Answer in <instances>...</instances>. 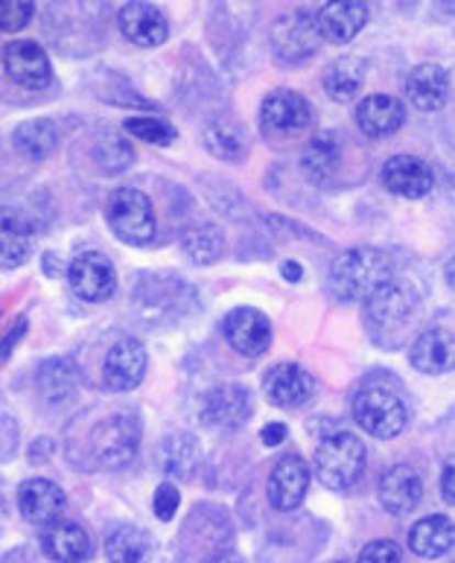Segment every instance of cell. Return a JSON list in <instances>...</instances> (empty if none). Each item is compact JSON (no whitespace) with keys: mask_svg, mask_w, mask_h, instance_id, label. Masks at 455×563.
<instances>
[{"mask_svg":"<svg viewBox=\"0 0 455 563\" xmlns=\"http://www.w3.org/2000/svg\"><path fill=\"white\" fill-rule=\"evenodd\" d=\"M418 303H421V295L412 286V280L391 278L363 307L368 336L382 347H400L409 328H412Z\"/></svg>","mask_w":455,"mask_h":563,"instance_id":"6da1fadb","label":"cell"},{"mask_svg":"<svg viewBox=\"0 0 455 563\" xmlns=\"http://www.w3.org/2000/svg\"><path fill=\"white\" fill-rule=\"evenodd\" d=\"M395 278L391 254L374 245H359L342 252L330 266L328 286L339 301H368L377 289Z\"/></svg>","mask_w":455,"mask_h":563,"instance_id":"7a4b0ae2","label":"cell"},{"mask_svg":"<svg viewBox=\"0 0 455 563\" xmlns=\"http://www.w3.org/2000/svg\"><path fill=\"white\" fill-rule=\"evenodd\" d=\"M365 459H368V450H365L363 438L342 429L321 441L315 459H312V473L328 490L345 494L363 479Z\"/></svg>","mask_w":455,"mask_h":563,"instance_id":"3957f363","label":"cell"},{"mask_svg":"<svg viewBox=\"0 0 455 563\" xmlns=\"http://www.w3.org/2000/svg\"><path fill=\"white\" fill-rule=\"evenodd\" d=\"M351 412H354V423L363 432H368L371 438L379 441H388V438H397L409 423V409H406V400L397 395L395 388L388 383H365L359 391L354 395V404H351Z\"/></svg>","mask_w":455,"mask_h":563,"instance_id":"277c9868","label":"cell"},{"mask_svg":"<svg viewBox=\"0 0 455 563\" xmlns=\"http://www.w3.org/2000/svg\"><path fill=\"white\" fill-rule=\"evenodd\" d=\"M312 120H315V111H312L310 100L289 88L271 91L260 106L263 135L275 146H289V143L301 141L312 129Z\"/></svg>","mask_w":455,"mask_h":563,"instance_id":"5b68a950","label":"cell"},{"mask_svg":"<svg viewBox=\"0 0 455 563\" xmlns=\"http://www.w3.org/2000/svg\"><path fill=\"white\" fill-rule=\"evenodd\" d=\"M111 231L126 245H146L155 236V208L137 187H118L106 208Z\"/></svg>","mask_w":455,"mask_h":563,"instance_id":"8992f818","label":"cell"},{"mask_svg":"<svg viewBox=\"0 0 455 563\" xmlns=\"http://www.w3.org/2000/svg\"><path fill=\"white\" fill-rule=\"evenodd\" d=\"M137 446H141V423L135 415H111L91 432L93 462L111 471L135 462Z\"/></svg>","mask_w":455,"mask_h":563,"instance_id":"52a82bcc","label":"cell"},{"mask_svg":"<svg viewBox=\"0 0 455 563\" xmlns=\"http://www.w3.org/2000/svg\"><path fill=\"white\" fill-rule=\"evenodd\" d=\"M269 42L275 59L284 62V65H301L310 56H315V51H319L324 38H321L319 24H315L312 12H307V9H292V12H287V15H280L275 21Z\"/></svg>","mask_w":455,"mask_h":563,"instance_id":"ba28073f","label":"cell"},{"mask_svg":"<svg viewBox=\"0 0 455 563\" xmlns=\"http://www.w3.org/2000/svg\"><path fill=\"white\" fill-rule=\"evenodd\" d=\"M409 362L414 371L439 377L455 368V316L423 328L409 347Z\"/></svg>","mask_w":455,"mask_h":563,"instance_id":"9c48e42d","label":"cell"},{"mask_svg":"<svg viewBox=\"0 0 455 563\" xmlns=\"http://www.w3.org/2000/svg\"><path fill=\"white\" fill-rule=\"evenodd\" d=\"M222 336L236 353L257 360L271 347V321L260 310L236 307L222 319Z\"/></svg>","mask_w":455,"mask_h":563,"instance_id":"30bf717a","label":"cell"},{"mask_svg":"<svg viewBox=\"0 0 455 563\" xmlns=\"http://www.w3.org/2000/svg\"><path fill=\"white\" fill-rule=\"evenodd\" d=\"M70 289H74L82 301L102 303L109 301L114 289H118V272L111 261L100 252L79 254L68 269Z\"/></svg>","mask_w":455,"mask_h":563,"instance_id":"8fae6325","label":"cell"},{"mask_svg":"<svg viewBox=\"0 0 455 563\" xmlns=\"http://www.w3.org/2000/svg\"><path fill=\"white\" fill-rule=\"evenodd\" d=\"M263 391H266V400L271 406L296 412L315 397V379H312L310 371L296 365V362H280L263 379Z\"/></svg>","mask_w":455,"mask_h":563,"instance_id":"7c38bea8","label":"cell"},{"mask_svg":"<svg viewBox=\"0 0 455 563\" xmlns=\"http://www.w3.org/2000/svg\"><path fill=\"white\" fill-rule=\"evenodd\" d=\"M310 464L303 462L301 455L289 453L284 455L269 473L266 482V494L275 511H296L303 503V496L310 490Z\"/></svg>","mask_w":455,"mask_h":563,"instance_id":"4fadbf2b","label":"cell"},{"mask_svg":"<svg viewBox=\"0 0 455 563\" xmlns=\"http://www.w3.org/2000/svg\"><path fill=\"white\" fill-rule=\"evenodd\" d=\"M146 347L141 339H120L118 345L106 353L102 362V383L111 391H132L141 386V379L146 374Z\"/></svg>","mask_w":455,"mask_h":563,"instance_id":"5bb4252c","label":"cell"},{"mask_svg":"<svg viewBox=\"0 0 455 563\" xmlns=\"http://www.w3.org/2000/svg\"><path fill=\"white\" fill-rule=\"evenodd\" d=\"M382 185H386L388 194L400 196V199H423V196L432 194L435 187V176H432V167L426 161H421L418 155H395L382 164Z\"/></svg>","mask_w":455,"mask_h":563,"instance_id":"9a60e30c","label":"cell"},{"mask_svg":"<svg viewBox=\"0 0 455 563\" xmlns=\"http://www.w3.org/2000/svg\"><path fill=\"white\" fill-rule=\"evenodd\" d=\"M252 391L236 383L211 388L202 400V421L217 429H240L252 418Z\"/></svg>","mask_w":455,"mask_h":563,"instance_id":"2e32d148","label":"cell"},{"mask_svg":"<svg viewBox=\"0 0 455 563\" xmlns=\"http://www.w3.org/2000/svg\"><path fill=\"white\" fill-rule=\"evenodd\" d=\"M371 9L363 0H333L315 12V24L324 42L330 44H347L354 42L356 35L363 33V26L368 24Z\"/></svg>","mask_w":455,"mask_h":563,"instance_id":"e0dca14e","label":"cell"},{"mask_svg":"<svg viewBox=\"0 0 455 563\" xmlns=\"http://www.w3.org/2000/svg\"><path fill=\"white\" fill-rule=\"evenodd\" d=\"M3 68L9 79L30 91H42L53 82V68L47 53L35 42H12L3 53Z\"/></svg>","mask_w":455,"mask_h":563,"instance_id":"ac0fdd59","label":"cell"},{"mask_svg":"<svg viewBox=\"0 0 455 563\" xmlns=\"http://www.w3.org/2000/svg\"><path fill=\"white\" fill-rule=\"evenodd\" d=\"M377 494L379 505H382L388 514H395V517L414 511L423 496L421 473L414 471L412 464H391V467L379 476Z\"/></svg>","mask_w":455,"mask_h":563,"instance_id":"d6986e66","label":"cell"},{"mask_svg":"<svg viewBox=\"0 0 455 563\" xmlns=\"http://www.w3.org/2000/svg\"><path fill=\"white\" fill-rule=\"evenodd\" d=\"M65 490L51 479H26L18 488V511L35 526H53L65 514Z\"/></svg>","mask_w":455,"mask_h":563,"instance_id":"ffe728a7","label":"cell"},{"mask_svg":"<svg viewBox=\"0 0 455 563\" xmlns=\"http://www.w3.org/2000/svg\"><path fill=\"white\" fill-rule=\"evenodd\" d=\"M118 24L129 42L137 47H160L169 38V21L158 7L152 3H126L120 9Z\"/></svg>","mask_w":455,"mask_h":563,"instance_id":"44dd1931","label":"cell"},{"mask_svg":"<svg viewBox=\"0 0 455 563\" xmlns=\"http://www.w3.org/2000/svg\"><path fill=\"white\" fill-rule=\"evenodd\" d=\"M406 97L418 111H441L450 100V74L441 65H418L412 74L406 76Z\"/></svg>","mask_w":455,"mask_h":563,"instance_id":"7402d4cb","label":"cell"},{"mask_svg":"<svg viewBox=\"0 0 455 563\" xmlns=\"http://www.w3.org/2000/svg\"><path fill=\"white\" fill-rule=\"evenodd\" d=\"M42 549L56 563H82L91 558L93 543L79 522L59 520L42 531Z\"/></svg>","mask_w":455,"mask_h":563,"instance_id":"603a6c76","label":"cell"},{"mask_svg":"<svg viewBox=\"0 0 455 563\" xmlns=\"http://www.w3.org/2000/svg\"><path fill=\"white\" fill-rule=\"evenodd\" d=\"M406 109L403 102L391 93H371L363 97L356 106V126L368 137H388L403 126Z\"/></svg>","mask_w":455,"mask_h":563,"instance_id":"cb8c5ba5","label":"cell"},{"mask_svg":"<svg viewBox=\"0 0 455 563\" xmlns=\"http://www.w3.org/2000/svg\"><path fill=\"white\" fill-rule=\"evenodd\" d=\"M455 547V522L441 514H430L409 529V549L418 558H444Z\"/></svg>","mask_w":455,"mask_h":563,"instance_id":"d4e9b609","label":"cell"},{"mask_svg":"<svg viewBox=\"0 0 455 563\" xmlns=\"http://www.w3.org/2000/svg\"><path fill=\"white\" fill-rule=\"evenodd\" d=\"M365 76H368V62L359 56H339L336 62L328 65L321 85L333 102H351L363 91Z\"/></svg>","mask_w":455,"mask_h":563,"instance_id":"484cf974","label":"cell"},{"mask_svg":"<svg viewBox=\"0 0 455 563\" xmlns=\"http://www.w3.org/2000/svg\"><path fill=\"white\" fill-rule=\"evenodd\" d=\"M339 164H342V146H339L336 135L324 132V135H315L303 146L301 169L312 185H330L333 176H336Z\"/></svg>","mask_w":455,"mask_h":563,"instance_id":"4316f807","label":"cell"},{"mask_svg":"<svg viewBox=\"0 0 455 563\" xmlns=\"http://www.w3.org/2000/svg\"><path fill=\"white\" fill-rule=\"evenodd\" d=\"M202 143L213 158L228 161V164H236V161H243L248 155V137L234 120L217 118L211 123H204Z\"/></svg>","mask_w":455,"mask_h":563,"instance_id":"83f0119b","label":"cell"},{"mask_svg":"<svg viewBox=\"0 0 455 563\" xmlns=\"http://www.w3.org/2000/svg\"><path fill=\"white\" fill-rule=\"evenodd\" d=\"M15 150L30 161H44L51 158L56 146H59V129L53 120H26L15 129L12 135Z\"/></svg>","mask_w":455,"mask_h":563,"instance_id":"f1b7e54d","label":"cell"},{"mask_svg":"<svg viewBox=\"0 0 455 563\" xmlns=\"http://www.w3.org/2000/svg\"><path fill=\"white\" fill-rule=\"evenodd\" d=\"M91 161L102 176H118V173H123V169H129L135 164V150H132V143L123 135H118V132H106V135H100L93 141Z\"/></svg>","mask_w":455,"mask_h":563,"instance_id":"f546056e","label":"cell"},{"mask_svg":"<svg viewBox=\"0 0 455 563\" xmlns=\"http://www.w3.org/2000/svg\"><path fill=\"white\" fill-rule=\"evenodd\" d=\"M76 386H79V368L70 360H65V356L44 362L42 371H38V388H42V395L51 404H65V400H70Z\"/></svg>","mask_w":455,"mask_h":563,"instance_id":"4dcf8cb0","label":"cell"},{"mask_svg":"<svg viewBox=\"0 0 455 563\" xmlns=\"http://www.w3.org/2000/svg\"><path fill=\"white\" fill-rule=\"evenodd\" d=\"M149 538L137 526H120L106 540L109 563H146L149 561Z\"/></svg>","mask_w":455,"mask_h":563,"instance_id":"1f68e13d","label":"cell"},{"mask_svg":"<svg viewBox=\"0 0 455 563\" xmlns=\"http://www.w3.org/2000/svg\"><path fill=\"white\" fill-rule=\"evenodd\" d=\"M181 249L199 266H211L225 252V236L217 225H193L187 228L185 236H181Z\"/></svg>","mask_w":455,"mask_h":563,"instance_id":"d6a6232c","label":"cell"},{"mask_svg":"<svg viewBox=\"0 0 455 563\" xmlns=\"http://www.w3.org/2000/svg\"><path fill=\"white\" fill-rule=\"evenodd\" d=\"M33 254V234L21 219H0V266L15 269Z\"/></svg>","mask_w":455,"mask_h":563,"instance_id":"836d02e7","label":"cell"},{"mask_svg":"<svg viewBox=\"0 0 455 563\" xmlns=\"http://www.w3.org/2000/svg\"><path fill=\"white\" fill-rule=\"evenodd\" d=\"M196 462H199V441L193 435L178 432L160 444V467L169 476H187L196 467Z\"/></svg>","mask_w":455,"mask_h":563,"instance_id":"e575fe53","label":"cell"},{"mask_svg":"<svg viewBox=\"0 0 455 563\" xmlns=\"http://www.w3.org/2000/svg\"><path fill=\"white\" fill-rule=\"evenodd\" d=\"M126 132L137 141L152 143V146H169L178 137L176 126L164 118H132L126 120Z\"/></svg>","mask_w":455,"mask_h":563,"instance_id":"d590c367","label":"cell"},{"mask_svg":"<svg viewBox=\"0 0 455 563\" xmlns=\"http://www.w3.org/2000/svg\"><path fill=\"white\" fill-rule=\"evenodd\" d=\"M33 3L26 0H0V30L7 33H18L33 21Z\"/></svg>","mask_w":455,"mask_h":563,"instance_id":"8d00e7d4","label":"cell"},{"mask_svg":"<svg viewBox=\"0 0 455 563\" xmlns=\"http://www.w3.org/2000/svg\"><path fill=\"white\" fill-rule=\"evenodd\" d=\"M178 505H181V494H178L176 485H173V482L158 485V490L152 496V511H155V517H158L160 522H169L176 517Z\"/></svg>","mask_w":455,"mask_h":563,"instance_id":"74e56055","label":"cell"},{"mask_svg":"<svg viewBox=\"0 0 455 563\" xmlns=\"http://www.w3.org/2000/svg\"><path fill=\"white\" fill-rule=\"evenodd\" d=\"M356 563H403V558H400V547L391 540H374L359 552Z\"/></svg>","mask_w":455,"mask_h":563,"instance_id":"f35d334b","label":"cell"},{"mask_svg":"<svg viewBox=\"0 0 455 563\" xmlns=\"http://www.w3.org/2000/svg\"><path fill=\"white\" fill-rule=\"evenodd\" d=\"M24 333H26V319H24V316H21V319H18L15 324H12V333H7V336L0 339V365L7 362V356H9V353H12V347H15L18 339H24Z\"/></svg>","mask_w":455,"mask_h":563,"instance_id":"ab89813d","label":"cell"},{"mask_svg":"<svg viewBox=\"0 0 455 563\" xmlns=\"http://www.w3.org/2000/svg\"><path fill=\"white\" fill-rule=\"evenodd\" d=\"M441 499L447 505H455V462L444 464V473H441Z\"/></svg>","mask_w":455,"mask_h":563,"instance_id":"60d3db41","label":"cell"},{"mask_svg":"<svg viewBox=\"0 0 455 563\" xmlns=\"http://www.w3.org/2000/svg\"><path fill=\"white\" fill-rule=\"evenodd\" d=\"M287 423H266V427H263V432H260V438H263V444L266 446H280L284 444V441H287Z\"/></svg>","mask_w":455,"mask_h":563,"instance_id":"b9f144b4","label":"cell"},{"mask_svg":"<svg viewBox=\"0 0 455 563\" xmlns=\"http://www.w3.org/2000/svg\"><path fill=\"white\" fill-rule=\"evenodd\" d=\"M280 275H284L289 284H298V280L303 278V269L298 266L296 261H284V263H280Z\"/></svg>","mask_w":455,"mask_h":563,"instance_id":"7bdbcfd3","label":"cell"},{"mask_svg":"<svg viewBox=\"0 0 455 563\" xmlns=\"http://www.w3.org/2000/svg\"><path fill=\"white\" fill-rule=\"evenodd\" d=\"M444 278H447V286L455 292V254L447 261V266H444Z\"/></svg>","mask_w":455,"mask_h":563,"instance_id":"ee69618b","label":"cell"},{"mask_svg":"<svg viewBox=\"0 0 455 563\" xmlns=\"http://www.w3.org/2000/svg\"><path fill=\"white\" fill-rule=\"evenodd\" d=\"M204 563H243V561H240V558H236V555H231V552H222V555L208 558V561H204Z\"/></svg>","mask_w":455,"mask_h":563,"instance_id":"f6af8a7d","label":"cell"}]
</instances>
